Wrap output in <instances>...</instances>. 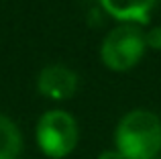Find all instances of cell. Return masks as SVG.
Here are the masks:
<instances>
[{
  "label": "cell",
  "mask_w": 161,
  "mask_h": 159,
  "mask_svg": "<svg viewBox=\"0 0 161 159\" xmlns=\"http://www.w3.org/2000/svg\"><path fill=\"white\" fill-rule=\"evenodd\" d=\"M23 151L20 131L8 116L0 114V159H19Z\"/></svg>",
  "instance_id": "8992f818"
},
{
  "label": "cell",
  "mask_w": 161,
  "mask_h": 159,
  "mask_svg": "<svg viewBox=\"0 0 161 159\" xmlns=\"http://www.w3.org/2000/svg\"><path fill=\"white\" fill-rule=\"evenodd\" d=\"M157 0H100L110 16L125 23H147Z\"/></svg>",
  "instance_id": "5b68a950"
},
{
  "label": "cell",
  "mask_w": 161,
  "mask_h": 159,
  "mask_svg": "<svg viewBox=\"0 0 161 159\" xmlns=\"http://www.w3.org/2000/svg\"><path fill=\"white\" fill-rule=\"evenodd\" d=\"M98 159H125V157H122L116 149H114V151H110V149H108V151H102V153H100Z\"/></svg>",
  "instance_id": "ba28073f"
},
{
  "label": "cell",
  "mask_w": 161,
  "mask_h": 159,
  "mask_svg": "<svg viewBox=\"0 0 161 159\" xmlns=\"http://www.w3.org/2000/svg\"><path fill=\"white\" fill-rule=\"evenodd\" d=\"M147 49L145 33L130 23L118 25L104 37L100 55L108 69L112 72H126L135 68Z\"/></svg>",
  "instance_id": "7a4b0ae2"
},
{
  "label": "cell",
  "mask_w": 161,
  "mask_h": 159,
  "mask_svg": "<svg viewBox=\"0 0 161 159\" xmlns=\"http://www.w3.org/2000/svg\"><path fill=\"white\" fill-rule=\"evenodd\" d=\"M37 90L51 100H67L78 90V76L67 65H45L37 78Z\"/></svg>",
  "instance_id": "277c9868"
},
{
  "label": "cell",
  "mask_w": 161,
  "mask_h": 159,
  "mask_svg": "<svg viewBox=\"0 0 161 159\" xmlns=\"http://www.w3.org/2000/svg\"><path fill=\"white\" fill-rule=\"evenodd\" d=\"M145 43L147 47H153L161 51V27H153L151 31L145 33Z\"/></svg>",
  "instance_id": "52a82bcc"
},
{
  "label": "cell",
  "mask_w": 161,
  "mask_h": 159,
  "mask_svg": "<svg viewBox=\"0 0 161 159\" xmlns=\"http://www.w3.org/2000/svg\"><path fill=\"white\" fill-rule=\"evenodd\" d=\"M78 139V123L65 110H47L37 123L39 149L51 159L67 157L75 149Z\"/></svg>",
  "instance_id": "3957f363"
},
{
  "label": "cell",
  "mask_w": 161,
  "mask_h": 159,
  "mask_svg": "<svg viewBox=\"0 0 161 159\" xmlns=\"http://www.w3.org/2000/svg\"><path fill=\"white\" fill-rule=\"evenodd\" d=\"M116 151L125 159H155L161 151V118L151 110H130L114 133Z\"/></svg>",
  "instance_id": "6da1fadb"
},
{
  "label": "cell",
  "mask_w": 161,
  "mask_h": 159,
  "mask_svg": "<svg viewBox=\"0 0 161 159\" xmlns=\"http://www.w3.org/2000/svg\"><path fill=\"white\" fill-rule=\"evenodd\" d=\"M155 159H161V157H155Z\"/></svg>",
  "instance_id": "9c48e42d"
}]
</instances>
